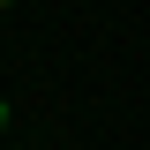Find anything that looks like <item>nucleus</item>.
Segmentation results:
<instances>
[{
    "label": "nucleus",
    "instance_id": "2",
    "mask_svg": "<svg viewBox=\"0 0 150 150\" xmlns=\"http://www.w3.org/2000/svg\"><path fill=\"white\" fill-rule=\"evenodd\" d=\"M0 8H15V0H0Z\"/></svg>",
    "mask_w": 150,
    "mask_h": 150
},
{
    "label": "nucleus",
    "instance_id": "1",
    "mask_svg": "<svg viewBox=\"0 0 150 150\" xmlns=\"http://www.w3.org/2000/svg\"><path fill=\"white\" fill-rule=\"evenodd\" d=\"M0 128H8V105H0Z\"/></svg>",
    "mask_w": 150,
    "mask_h": 150
}]
</instances>
